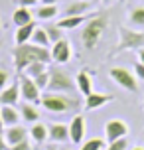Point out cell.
Listing matches in <instances>:
<instances>
[{"mask_svg": "<svg viewBox=\"0 0 144 150\" xmlns=\"http://www.w3.org/2000/svg\"><path fill=\"white\" fill-rule=\"evenodd\" d=\"M126 148H128V140L126 138H119L114 142H109L105 150H126Z\"/></svg>", "mask_w": 144, "mask_h": 150, "instance_id": "f546056e", "label": "cell"}, {"mask_svg": "<svg viewBox=\"0 0 144 150\" xmlns=\"http://www.w3.org/2000/svg\"><path fill=\"white\" fill-rule=\"evenodd\" d=\"M134 75H136V79H142L144 81V63H140V61L134 63Z\"/></svg>", "mask_w": 144, "mask_h": 150, "instance_id": "d6a6232c", "label": "cell"}, {"mask_svg": "<svg viewBox=\"0 0 144 150\" xmlns=\"http://www.w3.org/2000/svg\"><path fill=\"white\" fill-rule=\"evenodd\" d=\"M18 111H20L22 120H26L28 125H34V122L40 120V109L34 105V103H26V101H24L22 105L18 107Z\"/></svg>", "mask_w": 144, "mask_h": 150, "instance_id": "ac0fdd59", "label": "cell"}, {"mask_svg": "<svg viewBox=\"0 0 144 150\" xmlns=\"http://www.w3.org/2000/svg\"><path fill=\"white\" fill-rule=\"evenodd\" d=\"M75 85H77V91H79L83 97L91 95L93 93V71L81 69V71L75 75Z\"/></svg>", "mask_w": 144, "mask_h": 150, "instance_id": "9a60e30c", "label": "cell"}, {"mask_svg": "<svg viewBox=\"0 0 144 150\" xmlns=\"http://www.w3.org/2000/svg\"><path fill=\"white\" fill-rule=\"evenodd\" d=\"M91 10H93L91 0H71L63 10V16H87Z\"/></svg>", "mask_w": 144, "mask_h": 150, "instance_id": "5bb4252c", "label": "cell"}, {"mask_svg": "<svg viewBox=\"0 0 144 150\" xmlns=\"http://www.w3.org/2000/svg\"><path fill=\"white\" fill-rule=\"evenodd\" d=\"M12 59H14V67L18 73H22L24 69L32 65V63H49L52 55H49V47H42L28 42V44L16 45L12 47Z\"/></svg>", "mask_w": 144, "mask_h": 150, "instance_id": "6da1fadb", "label": "cell"}, {"mask_svg": "<svg viewBox=\"0 0 144 150\" xmlns=\"http://www.w3.org/2000/svg\"><path fill=\"white\" fill-rule=\"evenodd\" d=\"M30 42L36 44V45H42V47H52V42H49V38H47L46 28H40V26L34 30V36H32Z\"/></svg>", "mask_w": 144, "mask_h": 150, "instance_id": "d4e9b609", "label": "cell"}, {"mask_svg": "<svg viewBox=\"0 0 144 150\" xmlns=\"http://www.w3.org/2000/svg\"><path fill=\"white\" fill-rule=\"evenodd\" d=\"M28 138V130L20 125H14V127H6L4 128V140L8 142V146H12V144H18L26 140Z\"/></svg>", "mask_w": 144, "mask_h": 150, "instance_id": "2e32d148", "label": "cell"}, {"mask_svg": "<svg viewBox=\"0 0 144 150\" xmlns=\"http://www.w3.org/2000/svg\"><path fill=\"white\" fill-rule=\"evenodd\" d=\"M85 130H87V120L81 112L73 115V119L69 120V140L75 144H81L85 140Z\"/></svg>", "mask_w": 144, "mask_h": 150, "instance_id": "30bf717a", "label": "cell"}, {"mask_svg": "<svg viewBox=\"0 0 144 150\" xmlns=\"http://www.w3.org/2000/svg\"><path fill=\"white\" fill-rule=\"evenodd\" d=\"M107 28H109V16L99 12V14H93L87 22L83 24V32H81V44H83L85 50L93 52L99 45V42L103 40Z\"/></svg>", "mask_w": 144, "mask_h": 150, "instance_id": "7a4b0ae2", "label": "cell"}, {"mask_svg": "<svg viewBox=\"0 0 144 150\" xmlns=\"http://www.w3.org/2000/svg\"><path fill=\"white\" fill-rule=\"evenodd\" d=\"M38 28V24L36 22H30V24H26V26H20L18 30H16L14 34V42L16 45H22V44H28L32 40V36H34V30Z\"/></svg>", "mask_w": 144, "mask_h": 150, "instance_id": "d6986e66", "label": "cell"}, {"mask_svg": "<svg viewBox=\"0 0 144 150\" xmlns=\"http://www.w3.org/2000/svg\"><path fill=\"white\" fill-rule=\"evenodd\" d=\"M46 32H47V38H49V42H52V44L63 40V30H61L59 26H47Z\"/></svg>", "mask_w": 144, "mask_h": 150, "instance_id": "83f0119b", "label": "cell"}, {"mask_svg": "<svg viewBox=\"0 0 144 150\" xmlns=\"http://www.w3.org/2000/svg\"><path fill=\"white\" fill-rule=\"evenodd\" d=\"M18 83H20V95H22V99L26 103H34L36 105V103L42 101V91L38 89V85L34 83L32 77L20 73L18 75Z\"/></svg>", "mask_w": 144, "mask_h": 150, "instance_id": "52a82bcc", "label": "cell"}, {"mask_svg": "<svg viewBox=\"0 0 144 150\" xmlns=\"http://www.w3.org/2000/svg\"><path fill=\"white\" fill-rule=\"evenodd\" d=\"M136 53H138V61H140V63H144V47L136 50Z\"/></svg>", "mask_w": 144, "mask_h": 150, "instance_id": "d590c367", "label": "cell"}, {"mask_svg": "<svg viewBox=\"0 0 144 150\" xmlns=\"http://www.w3.org/2000/svg\"><path fill=\"white\" fill-rule=\"evenodd\" d=\"M77 85H75V79L61 67H52L49 69V83H47V89L49 93H75Z\"/></svg>", "mask_w": 144, "mask_h": 150, "instance_id": "5b68a950", "label": "cell"}, {"mask_svg": "<svg viewBox=\"0 0 144 150\" xmlns=\"http://www.w3.org/2000/svg\"><path fill=\"white\" fill-rule=\"evenodd\" d=\"M30 138L34 140L36 144H44L46 140H49V134H47V125L44 122H34L30 127Z\"/></svg>", "mask_w": 144, "mask_h": 150, "instance_id": "44dd1931", "label": "cell"}, {"mask_svg": "<svg viewBox=\"0 0 144 150\" xmlns=\"http://www.w3.org/2000/svg\"><path fill=\"white\" fill-rule=\"evenodd\" d=\"M44 71H47V63H42V61H40V63H32V65H28L22 73L28 75V77H32V79H36V77L42 75Z\"/></svg>", "mask_w": 144, "mask_h": 150, "instance_id": "4316f807", "label": "cell"}, {"mask_svg": "<svg viewBox=\"0 0 144 150\" xmlns=\"http://www.w3.org/2000/svg\"><path fill=\"white\" fill-rule=\"evenodd\" d=\"M32 150H40V148H38V146H34V148H32Z\"/></svg>", "mask_w": 144, "mask_h": 150, "instance_id": "7bdbcfd3", "label": "cell"}, {"mask_svg": "<svg viewBox=\"0 0 144 150\" xmlns=\"http://www.w3.org/2000/svg\"><path fill=\"white\" fill-rule=\"evenodd\" d=\"M40 105L52 115H65V112L79 111L81 101L73 95H67V93H49V91H46L42 95Z\"/></svg>", "mask_w": 144, "mask_h": 150, "instance_id": "3957f363", "label": "cell"}, {"mask_svg": "<svg viewBox=\"0 0 144 150\" xmlns=\"http://www.w3.org/2000/svg\"><path fill=\"white\" fill-rule=\"evenodd\" d=\"M0 150H8V142L4 140V134H0Z\"/></svg>", "mask_w": 144, "mask_h": 150, "instance_id": "e575fe53", "label": "cell"}, {"mask_svg": "<svg viewBox=\"0 0 144 150\" xmlns=\"http://www.w3.org/2000/svg\"><path fill=\"white\" fill-rule=\"evenodd\" d=\"M105 148H107V140L99 138V136H93L89 140H83L79 150H105Z\"/></svg>", "mask_w": 144, "mask_h": 150, "instance_id": "484cf974", "label": "cell"}, {"mask_svg": "<svg viewBox=\"0 0 144 150\" xmlns=\"http://www.w3.org/2000/svg\"><path fill=\"white\" fill-rule=\"evenodd\" d=\"M32 148H34V146H32V142H28V138L22 140V142H18V144L8 146V150H32Z\"/></svg>", "mask_w": 144, "mask_h": 150, "instance_id": "1f68e13d", "label": "cell"}, {"mask_svg": "<svg viewBox=\"0 0 144 150\" xmlns=\"http://www.w3.org/2000/svg\"><path fill=\"white\" fill-rule=\"evenodd\" d=\"M49 55H52V61L53 63H67L71 59V55H73V47H71V42H69L67 38H63L59 42H55L52 44L49 47Z\"/></svg>", "mask_w": 144, "mask_h": 150, "instance_id": "9c48e42d", "label": "cell"}, {"mask_svg": "<svg viewBox=\"0 0 144 150\" xmlns=\"http://www.w3.org/2000/svg\"><path fill=\"white\" fill-rule=\"evenodd\" d=\"M128 24L134 30H142L144 28V6H134L128 12Z\"/></svg>", "mask_w": 144, "mask_h": 150, "instance_id": "603a6c76", "label": "cell"}, {"mask_svg": "<svg viewBox=\"0 0 144 150\" xmlns=\"http://www.w3.org/2000/svg\"><path fill=\"white\" fill-rule=\"evenodd\" d=\"M59 0H40V4H47V6H53V4H57Z\"/></svg>", "mask_w": 144, "mask_h": 150, "instance_id": "8d00e7d4", "label": "cell"}, {"mask_svg": "<svg viewBox=\"0 0 144 150\" xmlns=\"http://www.w3.org/2000/svg\"><path fill=\"white\" fill-rule=\"evenodd\" d=\"M0 30H2V20H0Z\"/></svg>", "mask_w": 144, "mask_h": 150, "instance_id": "ee69618b", "label": "cell"}, {"mask_svg": "<svg viewBox=\"0 0 144 150\" xmlns=\"http://www.w3.org/2000/svg\"><path fill=\"white\" fill-rule=\"evenodd\" d=\"M0 117H2V122H4V128L6 127H14V125H20V111L16 107H8V105H0Z\"/></svg>", "mask_w": 144, "mask_h": 150, "instance_id": "e0dca14e", "label": "cell"}, {"mask_svg": "<svg viewBox=\"0 0 144 150\" xmlns=\"http://www.w3.org/2000/svg\"><path fill=\"white\" fill-rule=\"evenodd\" d=\"M46 150H59V148H57V146H55V144H49V146H47Z\"/></svg>", "mask_w": 144, "mask_h": 150, "instance_id": "f35d334b", "label": "cell"}, {"mask_svg": "<svg viewBox=\"0 0 144 150\" xmlns=\"http://www.w3.org/2000/svg\"><path fill=\"white\" fill-rule=\"evenodd\" d=\"M12 22H14L16 28L26 26V24L34 22V14L30 12V8H28V6H18L14 10V14H12Z\"/></svg>", "mask_w": 144, "mask_h": 150, "instance_id": "ffe728a7", "label": "cell"}, {"mask_svg": "<svg viewBox=\"0 0 144 150\" xmlns=\"http://www.w3.org/2000/svg\"><path fill=\"white\" fill-rule=\"evenodd\" d=\"M34 83L38 85L40 91H46L47 89V83H49V69H47V71H44L42 75H38V77L34 79Z\"/></svg>", "mask_w": 144, "mask_h": 150, "instance_id": "f1b7e54d", "label": "cell"}, {"mask_svg": "<svg viewBox=\"0 0 144 150\" xmlns=\"http://www.w3.org/2000/svg\"><path fill=\"white\" fill-rule=\"evenodd\" d=\"M0 50H2V40H0Z\"/></svg>", "mask_w": 144, "mask_h": 150, "instance_id": "f6af8a7d", "label": "cell"}, {"mask_svg": "<svg viewBox=\"0 0 144 150\" xmlns=\"http://www.w3.org/2000/svg\"><path fill=\"white\" fill-rule=\"evenodd\" d=\"M0 134H4V122H2V117H0Z\"/></svg>", "mask_w": 144, "mask_h": 150, "instance_id": "74e56055", "label": "cell"}, {"mask_svg": "<svg viewBox=\"0 0 144 150\" xmlns=\"http://www.w3.org/2000/svg\"><path fill=\"white\" fill-rule=\"evenodd\" d=\"M140 47H144V32L128 26H119V44L111 52V57H116L122 52H136Z\"/></svg>", "mask_w": 144, "mask_h": 150, "instance_id": "277c9868", "label": "cell"}, {"mask_svg": "<svg viewBox=\"0 0 144 150\" xmlns=\"http://www.w3.org/2000/svg\"><path fill=\"white\" fill-rule=\"evenodd\" d=\"M20 2V6H36V4H40V0H18Z\"/></svg>", "mask_w": 144, "mask_h": 150, "instance_id": "836d02e7", "label": "cell"}, {"mask_svg": "<svg viewBox=\"0 0 144 150\" xmlns=\"http://www.w3.org/2000/svg\"><path fill=\"white\" fill-rule=\"evenodd\" d=\"M47 134H49V140L53 144H63L69 140V125H63V122H49L47 125Z\"/></svg>", "mask_w": 144, "mask_h": 150, "instance_id": "7c38bea8", "label": "cell"}, {"mask_svg": "<svg viewBox=\"0 0 144 150\" xmlns=\"http://www.w3.org/2000/svg\"><path fill=\"white\" fill-rule=\"evenodd\" d=\"M59 150H71V148H65V146H63V148H59Z\"/></svg>", "mask_w": 144, "mask_h": 150, "instance_id": "b9f144b4", "label": "cell"}, {"mask_svg": "<svg viewBox=\"0 0 144 150\" xmlns=\"http://www.w3.org/2000/svg\"><path fill=\"white\" fill-rule=\"evenodd\" d=\"M128 134V125L124 122L122 119H111L105 122V140L107 144L114 142L119 138H126Z\"/></svg>", "mask_w": 144, "mask_h": 150, "instance_id": "ba28073f", "label": "cell"}, {"mask_svg": "<svg viewBox=\"0 0 144 150\" xmlns=\"http://www.w3.org/2000/svg\"><path fill=\"white\" fill-rule=\"evenodd\" d=\"M132 150H144V146H134Z\"/></svg>", "mask_w": 144, "mask_h": 150, "instance_id": "60d3db41", "label": "cell"}, {"mask_svg": "<svg viewBox=\"0 0 144 150\" xmlns=\"http://www.w3.org/2000/svg\"><path fill=\"white\" fill-rule=\"evenodd\" d=\"M111 101H114L113 95H109V93H95L93 91L91 95H87L85 97V111H97V109H101V107H105L107 103H111Z\"/></svg>", "mask_w": 144, "mask_h": 150, "instance_id": "4fadbf2b", "label": "cell"}, {"mask_svg": "<svg viewBox=\"0 0 144 150\" xmlns=\"http://www.w3.org/2000/svg\"><path fill=\"white\" fill-rule=\"evenodd\" d=\"M109 77H111L119 87H122V89L132 91V93H136V91H138L136 75L132 73V71H128L126 67H111V69H109Z\"/></svg>", "mask_w": 144, "mask_h": 150, "instance_id": "8992f818", "label": "cell"}, {"mask_svg": "<svg viewBox=\"0 0 144 150\" xmlns=\"http://www.w3.org/2000/svg\"><path fill=\"white\" fill-rule=\"evenodd\" d=\"M89 18H91V16H63L59 22H57V26H59L61 30H75L81 24L87 22Z\"/></svg>", "mask_w": 144, "mask_h": 150, "instance_id": "7402d4cb", "label": "cell"}, {"mask_svg": "<svg viewBox=\"0 0 144 150\" xmlns=\"http://www.w3.org/2000/svg\"><path fill=\"white\" fill-rule=\"evenodd\" d=\"M20 99H22V95H20V83H18V77H16L10 85H6L4 89L0 91V105L16 107L20 103Z\"/></svg>", "mask_w": 144, "mask_h": 150, "instance_id": "8fae6325", "label": "cell"}, {"mask_svg": "<svg viewBox=\"0 0 144 150\" xmlns=\"http://www.w3.org/2000/svg\"><path fill=\"white\" fill-rule=\"evenodd\" d=\"M8 81H10V71L4 69V67H0V91L8 85Z\"/></svg>", "mask_w": 144, "mask_h": 150, "instance_id": "4dcf8cb0", "label": "cell"}, {"mask_svg": "<svg viewBox=\"0 0 144 150\" xmlns=\"http://www.w3.org/2000/svg\"><path fill=\"white\" fill-rule=\"evenodd\" d=\"M101 2H103V4H107V6H109V4H113L114 0H101Z\"/></svg>", "mask_w": 144, "mask_h": 150, "instance_id": "ab89813d", "label": "cell"}, {"mask_svg": "<svg viewBox=\"0 0 144 150\" xmlns=\"http://www.w3.org/2000/svg\"><path fill=\"white\" fill-rule=\"evenodd\" d=\"M59 14V8H57V4H53V6H47V4H40L38 8H36V18L38 20H52V18H55V16Z\"/></svg>", "mask_w": 144, "mask_h": 150, "instance_id": "cb8c5ba5", "label": "cell"}]
</instances>
